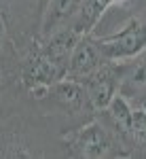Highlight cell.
<instances>
[{
	"instance_id": "obj_2",
	"label": "cell",
	"mask_w": 146,
	"mask_h": 159,
	"mask_svg": "<svg viewBox=\"0 0 146 159\" xmlns=\"http://www.w3.org/2000/svg\"><path fill=\"white\" fill-rule=\"evenodd\" d=\"M45 0H0V81L19 79L21 55L36 40Z\"/></svg>"
},
{
	"instance_id": "obj_8",
	"label": "cell",
	"mask_w": 146,
	"mask_h": 159,
	"mask_svg": "<svg viewBox=\"0 0 146 159\" xmlns=\"http://www.w3.org/2000/svg\"><path fill=\"white\" fill-rule=\"evenodd\" d=\"M83 2L85 0H45L36 38L49 36V34L64 30V28H72L74 30L78 13L83 9Z\"/></svg>"
},
{
	"instance_id": "obj_5",
	"label": "cell",
	"mask_w": 146,
	"mask_h": 159,
	"mask_svg": "<svg viewBox=\"0 0 146 159\" xmlns=\"http://www.w3.org/2000/svg\"><path fill=\"white\" fill-rule=\"evenodd\" d=\"M61 138L68 159H125L117 140L95 117L66 132Z\"/></svg>"
},
{
	"instance_id": "obj_6",
	"label": "cell",
	"mask_w": 146,
	"mask_h": 159,
	"mask_svg": "<svg viewBox=\"0 0 146 159\" xmlns=\"http://www.w3.org/2000/svg\"><path fill=\"white\" fill-rule=\"evenodd\" d=\"M66 74H68V66L51 57L36 40L30 45V49L21 55V61H19V81L32 96L42 91L45 87L66 79Z\"/></svg>"
},
{
	"instance_id": "obj_9",
	"label": "cell",
	"mask_w": 146,
	"mask_h": 159,
	"mask_svg": "<svg viewBox=\"0 0 146 159\" xmlns=\"http://www.w3.org/2000/svg\"><path fill=\"white\" fill-rule=\"evenodd\" d=\"M119 93L131 106L146 108V51L134 60L123 61V79Z\"/></svg>"
},
{
	"instance_id": "obj_4",
	"label": "cell",
	"mask_w": 146,
	"mask_h": 159,
	"mask_svg": "<svg viewBox=\"0 0 146 159\" xmlns=\"http://www.w3.org/2000/svg\"><path fill=\"white\" fill-rule=\"evenodd\" d=\"M97 49L110 61H127L146 51V11L125 13L108 32H91Z\"/></svg>"
},
{
	"instance_id": "obj_10",
	"label": "cell",
	"mask_w": 146,
	"mask_h": 159,
	"mask_svg": "<svg viewBox=\"0 0 146 159\" xmlns=\"http://www.w3.org/2000/svg\"><path fill=\"white\" fill-rule=\"evenodd\" d=\"M106 61V57L102 55V51L97 49L95 40L91 34L81 36V40L74 45L72 53H70V61H68V79L81 81L87 74H91L93 70H97L102 64Z\"/></svg>"
},
{
	"instance_id": "obj_1",
	"label": "cell",
	"mask_w": 146,
	"mask_h": 159,
	"mask_svg": "<svg viewBox=\"0 0 146 159\" xmlns=\"http://www.w3.org/2000/svg\"><path fill=\"white\" fill-rule=\"evenodd\" d=\"M61 136L19 79L0 81V159H66Z\"/></svg>"
},
{
	"instance_id": "obj_11",
	"label": "cell",
	"mask_w": 146,
	"mask_h": 159,
	"mask_svg": "<svg viewBox=\"0 0 146 159\" xmlns=\"http://www.w3.org/2000/svg\"><path fill=\"white\" fill-rule=\"evenodd\" d=\"M127 159H146V108H131L129 127L123 140Z\"/></svg>"
},
{
	"instance_id": "obj_12",
	"label": "cell",
	"mask_w": 146,
	"mask_h": 159,
	"mask_svg": "<svg viewBox=\"0 0 146 159\" xmlns=\"http://www.w3.org/2000/svg\"><path fill=\"white\" fill-rule=\"evenodd\" d=\"M131 0H114V4H112V9L114 11H123V9H127V4H129Z\"/></svg>"
},
{
	"instance_id": "obj_3",
	"label": "cell",
	"mask_w": 146,
	"mask_h": 159,
	"mask_svg": "<svg viewBox=\"0 0 146 159\" xmlns=\"http://www.w3.org/2000/svg\"><path fill=\"white\" fill-rule=\"evenodd\" d=\"M34 98L40 104V108L57 123L61 134L91 121L97 112L87 96L85 87L68 76L34 93Z\"/></svg>"
},
{
	"instance_id": "obj_7",
	"label": "cell",
	"mask_w": 146,
	"mask_h": 159,
	"mask_svg": "<svg viewBox=\"0 0 146 159\" xmlns=\"http://www.w3.org/2000/svg\"><path fill=\"white\" fill-rule=\"evenodd\" d=\"M121 79H123V61L106 60L97 70L87 74L85 79H81L78 83L85 87L93 108L102 110V108H106L112 102V98L119 93Z\"/></svg>"
}]
</instances>
